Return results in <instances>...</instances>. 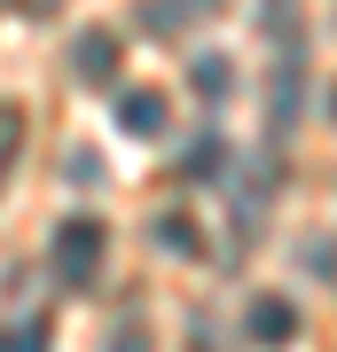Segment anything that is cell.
I'll list each match as a JSON object with an SVG mask.
<instances>
[{"mask_svg":"<svg viewBox=\"0 0 337 352\" xmlns=\"http://www.w3.org/2000/svg\"><path fill=\"white\" fill-rule=\"evenodd\" d=\"M102 251H110V227H102L94 212H71L55 227V274L71 282V289H87L102 274Z\"/></svg>","mask_w":337,"mask_h":352,"instance_id":"1","label":"cell"},{"mask_svg":"<svg viewBox=\"0 0 337 352\" xmlns=\"http://www.w3.org/2000/svg\"><path fill=\"white\" fill-rule=\"evenodd\" d=\"M243 337L259 344V352H283V344H298V305H290L283 289H259V298L243 305Z\"/></svg>","mask_w":337,"mask_h":352,"instance_id":"2","label":"cell"},{"mask_svg":"<svg viewBox=\"0 0 337 352\" xmlns=\"http://www.w3.org/2000/svg\"><path fill=\"white\" fill-rule=\"evenodd\" d=\"M71 71L87 78V87H110V78H118V32H79Z\"/></svg>","mask_w":337,"mask_h":352,"instance_id":"3","label":"cell"},{"mask_svg":"<svg viewBox=\"0 0 337 352\" xmlns=\"http://www.w3.org/2000/svg\"><path fill=\"white\" fill-rule=\"evenodd\" d=\"M165 118H173V110H165V94H157V87H134V94H118V126H125V133L157 141V133H165Z\"/></svg>","mask_w":337,"mask_h":352,"instance_id":"4","label":"cell"},{"mask_svg":"<svg viewBox=\"0 0 337 352\" xmlns=\"http://www.w3.org/2000/svg\"><path fill=\"white\" fill-rule=\"evenodd\" d=\"M188 87H196V94H227V87H236V63H227V55H196V71H188Z\"/></svg>","mask_w":337,"mask_h":352,"instance_id":"5","label":"cell"},{"mask_svg":"<svg viewBox=\"0 0 337 352\" xmlns=\"http://www.w3.org/2000/svg\"><path fill=\"white\" fill-rule=\"evenodd\" d=\"M220 164H227V149H220V133H196V149L181 157V173H188V180H204V173H220Z\"/></svg>","mask_w":337,"mask_h":352,"instance_id":"6","label":"cell"},{"mask_svg":"<svg viewBox=\"0 0 337 352\" xmlns=\"http://www.w3.org/2000/svg\"><path fill=\"white\" fill-rule=\"evenodd\" d=\"M0 352H48V329L39 321H8L0 329Z\"/></svg>","mask_w":337,"mask_h":352,"instance_id":"7","label":"cell"},{"mask_svg":"<svg viewBox=\"0 0 337 352\" xmlns=\"http://www.w3.org/2000/svg\"><path fill=\"white\" fill-rule=\"evenodd\" d=\"M16 141H24V118H16V102H0V173H8Z\"/></svg>","mask_w":337,"mask_h":352,"instance_id":"8","label":"cell"},{"mask_svg":"<svg viewBox=\"0 0 337 352\" xmlns=\"http://www.w3.org/2000/svg\"><path fill=\"white\" fill-rule=\"evenodd\" d=\"M110 352H150V337H141V329H118V344Z\"/></svg>","mask_w":337,"mask_h":352,"instance_id":"9","label":"cell"},{"mask_svg":"<svg viewBox=\"0 0 337 352\" xmlns=\"http://www.w3.org/2000/svg\"><path fill=\"white\" fill-rule=\"evenodd\" d=\"M329 118H337V94H329Z\"/></svg>","mask_w":337,"mask_h":352,"instance_id":"10","label":"cell"}]
</instances>
